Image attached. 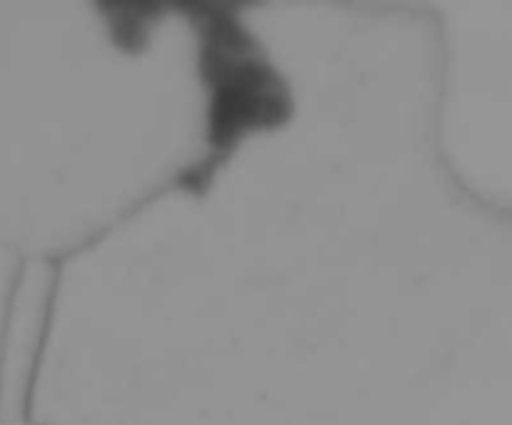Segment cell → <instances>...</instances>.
Wrapping results in <instances>:
<instances>
[{
  "mask_svg": "<svg viewBox=\"0 0 512 425\" xmlns=\"http://www.w3.org/2000/svg\"><path fill=\"white\" fill-rule=\"evenodd\" d=\"M70 15L0 3V245L43 255L73 238L83 63Z\"/></svg>",
  "mask_w": 512,
  "mask_h": 425,
  "instance_id": "6da1fadb",
  "label": "cell"
},
{
  "mask_svg": "<svg viewBox=\"0 0 512 425\" xmlns=\"http://www.w3.org/2000/svg\"><path fill=\"white\" fill-rule=\"evenodd\" d=\"M18 258L10 248L0 245V383H3V348H5V330H8L10 308H13V295L20 280Z\"/></svg>",
  "mask_w": 512,
  "mask_h": 425,
  "instance_id": "7a4b0ae2",
  "label": "cell"
},
{
  "mask_svg": "<svg viewBox=\"0 0 512 425\" xmlns=\"http://www.w3.org/2000/svg\"><path fill=\"white\" fill-rule=\"evenodd\" d=\"M0 425H33V423H30V420H20V418H15V420L0 418Z\"/></svg>",
  "mask_w": 512,
  "mask_h": 425,
  "instance_id": "3957f363",
  "label": "cell"
}]
</instances>
